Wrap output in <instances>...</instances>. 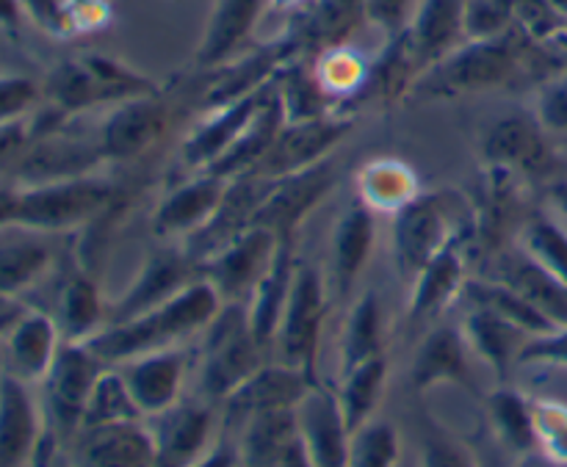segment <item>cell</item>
Here are the masks:
<instances>
[{
  "label": "cell",
  "instance_id": "cell-1",
  "mask_svg": "<svg viewBox=\"0 0 567 467\" xmlns=\"http://www.w3.org/2000/svg\"><path fill=\"white\" fill-rule=\"evenodd\" d=\"M225 302L216 288L205 277H197L158 308L131 321H122V324L103 326L97 335L89 338L86 346L105 365H122L142 354L183 346L188 338L203 335Z\"/></svg>",
  "mask_w": 567,
  "mask_h": 467
},
{
  "label": "cell",
  "instance_id": "cell-2",
  "mask_svg": "<svg viewBox=\"0 0 567 467\" xmlns=\"http://www.w3.org/2000/svg\"><path fill=\"white\" fill-rule=\"evenodd\" d=\"M532 42L518 25L502 37L465 39L457 50L432 64L419 81L410 86L408 97L413 103H437V100H457L465 94L491 92L507 86L529 64Z\"/></svg>",
  "mask_w": 567,
  "mask_h": 467
},
{
  "label": "cell",
  "instance_id": "cell-3",
  "mask_svg": "<svg viewBox=\"0 0 567 467\" xmlns=\"http://www.w3.org/2000/svg\"><path fill=\"white\" fill-rule=\"evenodd\" d=\"M44 103L59 108L64 116H78L83 111L111 108L133 97L158 94L155 77L144 75L136 66L103 53H83L66 59L50 70L42 83Z\"/></svg>",
  "mask_w": 567,
  "mask_h": 467
},
{
  "label": "cell",
  "instance_id": "cell-4",
  "mask_svg": "<svg viewBox=\"0 0 567 467\" xmlns=\"http://www.w3.org/2000/svg\"><path fill=\"white\" fill-rule=\"evenodd\" d=\"M474 216L463 194L454 188L421 191L413 203L393 214V266L404 282H413L435 255L457 238L468 236Z\"/></svg>",
  "mask_w": 567,
  "mask_h": 467
},
{
  "label": "cell",
  "instance_id": "cell-5",
  "mask_svg": "<svg viewBox=\"0 0 567 467\" xmlns=\"http://www.w3.org/2000/svg\"><path fill=\"white\" fill-rule=\"evenodd\" d=\"M116 194H120L116 183L100 177L97 172L66 177V180L20 186L17 227L44 232V236L78 230L103 216L109 205H114Z\"/></svg>",
  "mask_w": 567,
  "mask_h": 467
},
{
  "label": "cell",
  "instance_id": "cell-6",
  "mask_svg": "<svg viewBox=\"0 0 567 467\" xmlns=\"http://www.w3.org/2000/svg\"><path fill=\"white\" fill-rule=\"evenodd\" d=\"M199 396L219 404L266 365V349L249 326L247 304H225L203 332Z\"/></svg>",
  "mask_w": 567,
  "mask_h": 467
},
{
  "label": "cell",
  "instance_id": "cell-7",
  "mask_svg": "<svg viewBox=\"0 0 567 467\" xmlns=\"http://www.w3.org/2000/svg\"><path fill=\"white\" fill-rule=\"evenodd\" d=\"M330 313V282L316 266L297 263L291 293L282 310L280 326L275 335L277 363L302 371L310 382L319 385V349L321 330Z\"/></svg>",
  "mask_w": 567,
  "mask_h": 467
},
{
  "label": "cell",
  "instance_id": "cell-8",
  "mask_svg": "<svg viewBox=\"0 0 567 467\" xmlns=\"http://www.w3.org/2000/svg\"><path fill=\"white\" fill-rule=\"evenodd\" d=\"M105 369L109 365L86 343H61L48 376L39 382L44 421L61 437V443L75 440V435L81 432L89 396Z\"/></svg>",
  "mask_w": 567,
  "mask_h": 467
},
{
  "label": "cell",
  "instance_id": "cell-9",
  "mask_svg": "<svg viewBox=\"0 0 567 467\" xmlns=\"http://www.w3.org/2000/svg\"><path fill=\"white\" fill-rule=\"evenodd\" d=\"M551 133L540 125L535 111H513L498 116L482 136V158L487 169L526 180H540L557 169Z\"/></svg>",
  "mask_w": 567,
  "mask_h": 467
},
{
  "label": "cell",
  "instance_id": "cell-10",
  "mask_svg": "<svg viewBox=\"0 0 567 467\" xmlns=\"http://www.w3.org/2000/svg\"><path fill=\"white\" fill-rule=\"evenodd\" d=\"M144 421L153 435L155 467H188L219 440L216 426L221 409L203 396L181 398L169 409Z\"/></svg>",
  "mask_w": 567,
  "mask_h": 467
},
{
  "label": "cell",
  "instance_id": "cell-11",
  "mask_svg": "<svg viewBox=\"0 0 567 467\" xmlns=\"http://www.w3.org/2000/svg\"><path fill=\"white\" fill-rule=\"evenodd\" d=\"M352 127L354 116L341 114V111L321 116V120L286 122L269 153L260 158V164L249 175L264 177V180H280V177L310 169V166L332 158L336 147L347 138Z\"/></svg>",
  "mask_w": 567,
  "mask_h": 467
},
{
  "label": "cell",
  "instance_id": "cell-12",
  "mask_svg": "<svg viewBox=\"0 0 567 467\" xmlns=\"http://www.w3.org/2000/svg\"><path fill=\"white\" fill-rule=\"evenodd\" d=\"M332 188H336V160L332 158L297 175L271 180L269 191L255 210L252 227L275 232L280 241H297L305 219L324 203Z\"/></svg>",
  "mask_w": 567,
  "mask_h": 467
},
{
  "label": "cell",
  "instance_id": "cell-13",
  "mask_svg": "<svg viewBox=\"0 0 567 467\" xmlns=\"http://www.w3.org/2000/svg\"><path fill=\"white\" fill-rule=\"evenodd\" d=\"M280 238L264 227H249L227 247L199 263V277L216 288L225 304H247L275 260Z\"/></svg>",
  "mask_w": 567,
  "mask_h": 467
},
{
  "label": "cell",
  "instance_id": "cell-14",
  "mask_svg": "<svg viewBox=\"0 0 567 467\" xmlns=\"http://www.w3.org/2000/svg\"><path fill=\"white\" fill-rule=\"evenodd\" d=\"M197 271L199 266L186 249H155L144 258L131 286L114 302H109V324H122L158 308L177 291H183L188 282L197 280Z\"/></svg>",
  "mask_w": 567,
  "mask_h": 467
},
{
  "label": "cell",
  "instance_id": "cell-15",
  "mask_svg": "<svg viewBox=\"0 0 567 467\" xmlns=\"http://www.w3.org/2000/svg\"><path fill=\"white\" fill-rule=\"evenodd\" d=\"M166 125L169 105L158 92L111 105L94 131V138L105 160H133L164 136Z\"/></svg>",
  "mask_w": 567,
  "mask_h": 467
},
{
  "label": "cell",
  "instance_id": "cell-16",
  "mask_svg": "<svg viewBox=\"0 0 567 467\" xmlns=\"http://www.w3.org/2000/svg\"><path fill=\"white\" fill-rule=\"evenodd\" d=\"M313 385L316 382H310L302 371L271 360L221 402V432L233 435L252 415L271 413V409H293Z\"/></svg>",
  "mask_w": 567,
  "mask_h": 467
},
{
  "label": "cell",
  "instance_id": "cell-17",
  "mask_svg": "<svg viewBox=\"0 0 567 467\" xmlns=\"http://www.w3.org/2000/svg\"><path fill=\"white\" fill-rule=\"evenodd\" d=\"M465 9L468 0H421L410 28L396 37L415 81L468 39Z\"/></svg>",
  "mask_w": 567,
  "mask_h": 467
},
{
  "label": "cell",
  "instance_id": "cell-18",
  "mask_svg": "<svg viewBox=\"0 0 567 467\" xmlns=\"http://www.w3.org/2000/svg\"><path fill=\"white\" fill-rule=\"evenodd\" d=\"M64 127L31 142L20 164L11 172V180L17 186H37V183L66 180V177L94 175L97 172V166L105 160L103 153H100L97 138L72 136Z\"/></svg>",
  "mask_w": 567,
  "mask_h": 467
},
{
  "label": "cell",
  "instance_id": "cell-19",
  "mask_svg": "<svg viewBox=\"0 0 567 467\" xmlns=\"http://www.w3.org/2000/svg\"><path fill=\"white\" fill-rule=\"evenodd\" d=\"M114 369L122 374L144 418H153V415L164 413V409H169L172 404L183 398L192 360H188L186 349L175 346L142 354V357L127 360V363L114 365Z\"/></svg>",
  "mask_w": 567,
  "mask_h": 467
},
{
  "label": "cell",
  "instance_id": "cell-20",
  "mask_svg": "<svg viewBox=\"0 0 567 467\" xmlns=\"http://www.w3.org/2000/svg\"><path fill=\"white\" fill-rule=\"evenodd\" d=\"M230 180L216 177L210 172H197V177L172 188L158 203L153 214L155 236L164 241H188L197 236L219 210Z\"/></svg>",
  "mask_w": 567,
  "mask_h": 467
},
{
  "label": "cell",
  "instance_id": "cell-21",
  "mask_svg": "<svg viewBox=\"0 0 567 467\" xmlns=\"http://www.w3.org/2000/svg\"><path fill=\"white\" fill-rule=\"evenodd\" d=\"M48 421L31 385L11 374H0V467H28Z\"/></svg>",
  "mask_w": 567,
  "mask_h": 467
},
{
  "label": "cell",
  "instance_id": "cell-22",
  "mask_svg": "<svg viewBox=\"0 0 567 467\" xmlns=\"http://www.w3.org/2000/svg\"><path fill=\"white\" fill-rule=\"evenodd\" d=\"M297 435L316 467H347L352 432L347 429L336 393L313 385L297 404Z\"/></svg>",
  "mask_w": 567,
  "mask_h": 467
},
{
  "label": "cell",
  "instance_id": "cell-23",
  "mask_svg": "<svg viewBox=\"0 0 567 467\" xmlns=\"http://www.w3.org/2000/svg\"><path fill=\"white\" fill-rule=\"evenodd\" d=\"M61 343L64 338L53 315L22 310L3 335V371L28 385H39L48 376Z\"/></svg>",
  "mask_w": 567,
  "mask_h": 467
},
{
  "label": "cell",
  "instance_id": "cell-24",
  "mask_svg": "<svg viewBox=\"0 0 567 467\" xmlns=\"http://www.w3.org/2000/svg\"><path fill=\"white\" fill-rule=\"evenodd\" d=\"M72 467H155L147 421L83 429L72 440Z\"/></svg>",
  "mask_w": 567,
  "mask_h": 467
},
{
  "label": "cell",
  "instance_id": "cell-25",
  "mask_svg": "<svg viewBox=\"0 0 567 467\" xmlns=\"http://www.w3.org/2000/svg\"><path fill=\"white\" fill-rule=\"evenodd\" d=\"M271 86H275V81L266 83L258 92L247 94V97H238L233 100V103L219 105V108L205 111V116L197 122V127L183 138L181 158L186 160V166H192V169L197 172L208 169V166L236 142L238 133L247 127V122L252 120L255 111H258L260 105H264V100L269 97Z\"/></svg>",
  "mask_w": 567,
  "mask_h": 467
},
{
  "label": "cell",
  "instance_id": "cell-26",
  "mask_svg": "<svg viewBox=\"0 0 567 467\" xmlns=\"http://www.w3.org/2000/svg\"><path fill=\"white\" fill-rule=\"evenodd\" d=\"M468 236L449 243L441 255L430 260L421 269V274L410 282L408 319L413 324L430 321L441 315L454 299L463 297L465 282H468Z\"/></svg>",
  "mask_w": 567,
  "mask_h": 467
},
{
  "label": "cell",
  "instance_id": "cell-27",
  "mask_svg": "<svg viewBox=\"0 0 567 467\" xmlns=\"http://www.w3.org/2000/svg\"><path fill=\"white\" fill-rule=\"evenodd\" d=\"M365 20V0H305L293 9L288 37L299 50H321L349 44Z\"/></svg>",
  "mask_w": 567,
  "mask_h": 467
},
{
  "label": "cell",
  "instance_id": "cell-28",
  "mask_svg": "<svg viewBox=\"0 0 567 467\" xmlns=\"http://www.w3.org/2000/svg\"><path fill=\"white\" fill-rule=\"evenodd\" d=\"M471 349L465 343V335L460 326L437 324L432 326L419 343L410 365V385L415 393H426L437 385H465L474 387L471 382Z\"/></svg>",
  "mask_w": 567,
  "mask_h": 467
},
{
  "label": "cell",
  "instance_id": "cell-29",
  "mask_svg": "<svg viewBox=\"0 0 567 467\" xmlns=\"http://www.w3.org/2000/svg\"><path fill=\"white\" fill-rule=\"evenodd\" d=\"M266 6H271V0H216L194 53V64L199 70H219L221 64L236 59L244 42L252 37Z\"/></svg>",
  "mask_w": 567,
  "mask_h": 467
},
{
  "label": "cell",
  "instance_id": "cell-30",
  "mask_svg": "<svg viewBox=\"0 0 567 467\" xmlns=\"http://www.w3.org/2000/svg\"><path fill=\"white\" fill-rule=\"evenodd\" d=\"M374 210L363 203H354L338 216L336 230H332V260H330V288L336 297L352 293L360 271L365 269L371 258V249L377 241V219Z\"/></svg>",
  "mask_w": 567,
  "mask_h": 467
},
{
  "label": "cell",
  "instance_id": "cell-31",
  "mask_svg": "<svg viewBox=\"0 0 567 467\" xmlns=\"http://www.w3.org/2000/svg\"><path fill=\"white\" fill-rule=\"evenodd\" d=\"M53 266L50 236L25 227H9L0 232V302H14V297L37 286Z\"/></svg>",
  "mask_w": 567,
  "mask_h": 467
},
{
  "label": "cell",
  "instance_id": "cell-32",
  "mask_svg": "<svg viewBox=\"0 0 567 467\" xmlns=\"http://www.w3.org/2000/svg\"><path fill=\"white\" fill-rule=\"evenodd\" d=\"M282 125H286V116H282V105L280 97H277L275 83L269 97H266L264 105L255 111V116L247 122V127L238 133L236 142H233L205 172H210V175L216 177H225V180H236V177L249 175V172L260 164V158L269 153V147L275 144Z\"/></svg>",
  "mask_w": 567,
  "mask_h": 467
},
{
  "label": "cell",
  "instance_id": "cell-33",
  "mask_svg": "<svg viewBox=\"0 0 567 467\" xmlns=\"http://www.w3.org/2000/svg\"><path fill=\"white\" fill-rule=\"evenodd\" d=\"M460 330H463L471 354H476L498 380H504L509 369L518 365L520 352H524L526 341L532 338L520 326H515L513 321L502 319V315L491 313L485 308H476V304L468 308Z\"/></svg>",
  "mask_w": 567,
  "mask_h": 467
},
{
  "label": "cell",
  "instance_id": "cell-34",
  "mask_svg": "<svg viewBox=\"0 0 567 467\" xmlns=\"http://www.w3.org/2000/svg\"><path fill=\"white\" fill-rule=\"evenodd\" d=\"M293 252H297V241H280L269 271H266L264 280L258 282V288H255L252 297H249L247 302V315H249V326H252V335L258 338V343L266 349V352L275 346L277 326H280L288 293H291L293 271H297V255Z\"/></svg>",
  "mask_w": 567,
  "mask_h": 467
},
{
  "label": "cell",
  "instance_id": "cell-35",
  "mask_svg": "<svg viewBox=\"0 0 567 467\" xmlns=\"http://www.w3.org/2000/svg\"><path fill=\"white\" fill-rule=\"evenodd\" d=\"M53 319L66 343H86L109 324V302L86 271H72L66 277Z\"/></svg>",
  "mask_w": 567,
  "mask_h": 467
},
{
  "label": "cell",
  "instance_id": "cell-36",
  "mask_svg": "<svg viewBox=\"0 0 567 467\" xmlns=\"http://www.w3.org/2000/svg\"><path fill=\"white\" fill-rule=\"evenodd\" d=\"M358 199L374 214H399L421 194L419 172L402 158H371L358 169Z\"/></svg>",
  "mask_w": 567,
  "mask_h": 467
},
{
  "label": "cell",
  "instance_id": "cell-37",
  "mask_svg": "<svg viewBox=\"0 0 567 467\" xmlns=\"http://www.w3.org/2000/svg\"><path fill=\"white\" fill-rule=\"evenodd\" d=\"M463 297L468 304H476V308H485L491 313L502 315V319L513 321L515 326H520L532 338L557 330V324L535 302H529L518 288H513L504 280H496V277L493 280L468 277Z\"/></svg>",
  "mask_w": 567,
  "mask_h": 467
},
{
  "label": "cell",
  "instance_id": "cell-38",
  "mask_svg": "<svg viewBox=\"0 0 567 467\" xmlns=\"http://www.w3.org/2000/svg\"><path fill=\"white\" fill-rule=\"evenodd\" d=\"M277 97H280L282 116L286 122H310L321 120V116L336 114V100L324 92V86L316 77L313 64L297 55L288 61L275 77Z\"/></svg>",
  "mask_w": 567,
  "mask_h": 467
},
{
  "label": "cell",
  "instance_id": "cell-39",
  "mask_svg": "<svg viewBox=\"0 0 567 467\" xmlns=\"http://www.w3.org/2000/svg\"><path fill=\"white\" fill-rule=\"evenodd\" d=\"M385 354V324L377 291H365L349 310L341 332V374Z\"/></svg>",
  "mask_w": 567,
  "mask_h": 467
},
{
  "label": "cell",
  "instance_id": "cell-40",
  "mask_svg": "<svg viewBox=\"0 0 567 467\" xmlns=\"http://www.w3.org/2000/svg\"><path fill=\"white\" fill-rule=\"evenodd\" d=\"M487 418H491L493 432H496L498 443L507 448L515 457H526L537 448L535 435V407L532 398L524 393L513 391V387H496L487 396Z\"/></svg>",
  "mask_w": 567,
  "mask_h": 467
},
{
  "label": "cell",
  "instance_id": "cell-41",
  "mask_svg": "<svg viewBox=\"0 0 567 467\" xmlns=\"http://www.w3.org/2000/svg\"><path fill=\"white\" fill-rule=\"evenodd\" d=\"M388 382V360L385 354L358 365V369L341 374V387H338V407H341L347 429L358 432L360 426L369 424L377 415Z\"/></svg>",
  "mask_w": 567,
  "mask_h": 467
},
{
  "label": "cell",
  "instance_id": "cell-42",
  "mask_svg": "<svg viewBox=\"0 0 567 467\" xmlns=\"http://www.w3.org/2000/svg\"><path fill=\"white\" fill-rule=\"evenodd\" d=\"M520 252L567 288V230L548 214H532L520 230Z\"/></svg>",
  "mask_w": 567,
  "mask_h": 467
},
{
  "label": "cell",
  "instance_id": "cell-43",
  "mask_svg": "<svg viewBox=\"0 0 567 467\" xmlns=\"http://www.w3.org/2000/svg\"><path fill=\"white\" fill-rule=\"evenodd\" d=\"M313 70L324 92L336 103L358 94L371 81V64L352 44H338V48L321 50L313 61Z\"/></svg>",
  "mask_w": 567,
  "mask_h": 467
},
{
  "label": "cell",
  "instance_id": "cell-44",
  "mask_svg": "<svg viewBox=\"0 0 567 467\" xmlns=\"http://www.w3.org/2000/svg\"><path fill=\"white\" fill-rule=\"evenodd\" d=\"M131 421H144L142 409L133 402L131 391H127L125 380L114 365L100 374L97 385H94L92 396H89L86 413H83V429H97V426H114V424H131ZM78 437V435H75Z\"/></svg>",
  "mask_w": 567,
  "mask_h": 467
},
{
  "label": "cell",
  "instance_id": "cell-45",
  "mask_svg": "<svg viewBox=\"0 0 567 467\" xmlns=\"http://www.w3.org/2000/svg\"><path fill=\"white\" fill-rule=\"evenodd\" d=\"M399 465V432L388 421L371 418L360 426L349 443L347 467H396Z\"/></svg>",
  "mask_w": 567,
  "mask_h": 467
},
{
  "label": "cell",
  "instance_id": "cell-46",
  "mask_svg": "<svg viewBox=\"0 0 567 467\" xmlns=\"http://www.w3.org/2000/svg\"><path fill=\"white\" fill-rule=\"evenodd\" d=\"M537 448L551 465H567V407L559 402H532Z\"/></svg>",
  "mask_w": 567,
  "mask_h": 467
},
{
  "label": "cell",
  "instance_id": "cell-47",
  "mask_svg": "<svg viewBox=\"0 0 567 467\" xmlns=\"http://www.w3.org/2000/svg\"><path fill=\"white\" fill-rule=\"evenodd\" d=\"M44 92L33 77L6 72L0 75V125L28 120L42 105Z\"/></svg>",
  "mask_w": 567,
  "mask_h": 467
},
{
  "label": "cell",
  "instance_id": "cell-48",
  "mask_svg": "<svg viewBox=\"0 0 567 467\" xmlns=\"http://www.w3.org/2000/svg\"><path fill=\"white\" fill-rule=\"evenodd\" d=\"M515 28V0H468L465 33L468 39H491Z\"/></svg>",
  "mask_w": 567,
  "mask_h": 467
},
{
  "label": "cell",
  "instance_id": "cell-49",
  "mask_svg": "<svg viewBox=\"0 0 567 467\" xmlns=\"http://www.w3.org/2000/svg\"><path fill=\"white\" fill-rule=\"evenodd\" d=\"M535 116L551 136H567V66L540 83Z\"/></svg>",
  "mask_w": 567,
  "mask_h": 467
},
{
  "label": "cell",
  "instance_id": "cell-50",
  "mask_svg": "<svg viewBox=\"0 0 567 467\" xmlns=\"http://www.w3.org/2000/svg\"><path fill=\"white\" fill-rule=\"evenodd\" d=\"M22 9H25L28 20L48 37H78L75 0H22Z\"/></svg>",
  "mask_w": 567,
  "mask_h": 467
},
{
  "label": "cell",
  "instance_id": "cell-51",
  "mask_svg": "<svg viewBox=\"0 0 567 467\" xmlns=\"http://www.w3.org/2000/svg\"><path fill=\"white\" fill-rule=\"evenodd\" d=\"M421 0H365V20L382 31L385 42L402 37L413 22Z\"/></svg>",
  "mask_w": 567,
  "mask_h": 467
},
{
  "label": "cell",
  "instance_id": "cell-52",
  "mask_svg": "<svg viewBox=\"0 0 567 467\" xmlns=\"http://www.w3.org/2000/svg\"><path fill=\"white\" fill-rule=\"evenodd\" d=\"M419 467H480L468 448L446 432H430L421 446Z\"/></svg>",
  "mask_w": 567,
  "mask_h": 467
},
{
  "label": "cell",
  "instance_id": "cell-53",
  "mask_svg": "<svg viewBox=\"0 0 567 467\" xmlns=\"http://www.w3.org/2000/svg\"><path fill=\"white\" fill-rule=\"evenodd\" d=\"M518 365H559L567 369V326L529 338L520 352Z\"/></svg>",
  "mask_w": 567,
  "mask_h": 467
},
{
  "label": "cell",
  "instance_id": "cell-54",
  "mask_svg": "<svg viewBox=\"0 0 567 467\" xmlns=\"http://www.w3.org/2000/svg\"><path fill=\"white\" fill-rule=\"evenodd\" d=\"M31 116L11 125H0V180H11V172L31 147Z\"/></svg>",
  "mask_w": 567,
  "mask_h": 467
},
{
  "label": "cell",
  "instance_id": "cell-55",
  "mask_svg": "<svg viewBox=\"0 0 567 467\" xmlns=\"http://www.w3.org/2000/svg\"><path fill=\"white\" fill-rule=\"evenodd\" d=\"M188 467H244V459H241V452H238V443L233 440L230 435L221 432L219 440H216L214 446L197 459V463Z\"/></svg>",
  "mask_w": 567,
  "mask_h": 467
},
{
  "label": "cell",
  "instance_id": "cell-56",
  "mask_svg": "<svg viewBox=\"0 0 567 467\" xmlns=\"http://www.w3.org/2000/svg\"><path fill=\"white\" fill-rule=\"evenodd\" d=\"M17 203H20V186L14 180H0V232L17 225Z\"/></svg>",
  "mask_w": 567,
  "mask_h": 467
},
{
  "label": "cell",
  "instance_id": "cell-57",
  "mask_svg": "<svg viewBox=\"0 0 567 467\" xmlns=\"http://www.w3.org/2000/svg\"><path fill=\"white\" fill-rule=\"evenodd\" d=\"M271 467H316V465H313V459L308 457V452H305L302 440H299V435H297L286 448H282V454L277 457V463Z\"/></svg>",
  "mask_w": 567,
  "mask_h": 467
},
{
  "label": "cell",
  "instance_id": "cell-58",
  "mask_svg": "<svg viewBox=\"0 0 567 467\" xmlns=\"http://www.w3.org/2000/svg\"><path fill=\"white\" fill-rule=\"evenodd\" d=\"M22 17H25L22 0H0V31L14 33L22 25Z\"/></svg>",
  "mask_w": 567,
  "mask_h": 467
},
{
  "label": "cell",
  "instance_id": "cell-59",
  "mask_svg": "<svg viewBox=\"0 0 567 467\" xmlns=\"http://www.w3.org/2000/svg\"><path fill=\"white\" fill-rule=\"evenodd\" d=\"M20 313H22V310L17 308L14 302H0V341H3L6 330H9V326L14 324L17 315H20Z\"/></svg>",
  "mask_w": 567,
  "mask_h": 467
},
{
  "label": "cell",
  "instance_id": "cell-60",
  "mask_svg": "<svg viewBox=\"0 0 567 467\" xmlns=\"http://www.w3.org/2000/svg\"><path fill=\"white\" fill-rule=\"evenodd\" d=\"M305 0H271V6L275 9H297V6H302Z\"/></svg>",
  "mask_w": 567,
  "mask_h": 467
},
{
  "label": "cell",
  "instance_id": "cell-61",
  "mask_svg": "<svg viewBox=\"0 0 567 467\" xmlns=\"http://www.w3.org/2000/svg\"><path fill=\"white\" fill-rule=\"evenodd\" d=\"M557 197H559V205H563V208L567 210V188H559Z\"/></svg>",
  "mask_w": 567,
  "mask_h": 467
},
{
  "label": "cell",
  "instance_id": "cell-62",
  "mask_svg": "<svg viewBox=\"0 0 567 467\" xmlns=\"http://www.w3.org/2000/svg\"><path fill=\"white\" fill-rule=\"evenodd\" d=\"M559 42H563L565 44V48H567V20H565V28H563V33H559Z\"/></svg>",
  "mask_w": 567,
  "mask_h": 467
},
{
  "label": "cell",
  "instance_id": "cell-63",
  "mask_svg": "<svg viewBox=\"0 0 567 467\" xmlns=\"http://www.w3.org/2000/svg\"><path fill=\"white\" fill-rule=\"evenodd\" d=\"M554 467H559V465H554ZM563 467H567V465H563Z\"/></svg>",
  "mask_w": 567,
  "mask_h": 467
},
{
  "label": "cell",
  "instance_id": "cell-64",
  "mask_svg": "<svg viewBox=\"0 0 567 467\" xmlns=\"http://www.w3.org/2000/svg\"><path fill=\"white\" fill-rule=\"evenodd\" d=\"M0 374H3V369H0Z\"/></svg>",
  "mask_w": 567,
  "mask_h": 467
}]
</instances>
